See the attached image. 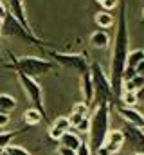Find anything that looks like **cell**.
I'll return each mask as SVG.
<instances>
[{
	"instance_id": "603a6c76",
	"label": "cell",
	"mask_w": 144,
	"mask_h": 155,
	"mask_svg": "<svg viewBox=\"0 0 144 155\" xmlns=\"http://www.w3.org/2000/svg\"><path fill=\"white\" fill-rule=\"evenodd\" d=\"M88 128H90V117H83V119L74 126V130H76L77 134H88Z\"/></svg>"
},
{
	"instance_id": "4316f807",
	"label": "cell",
	"mask_w": 144,
	"mask_h": 155,
	"mask_svg": "<svg viewBox=\"0 0 144 155\" xmlns=\"http://www.w3.org/2000/svg\"><path fill=\"white\" fill-rule=\"evenodd\" d=\"M7 124H9V116L7 114H0V128H4Z\"/></svg>"
},
{
	"instance_id": "44dd1931",
	"label": "cell",
	"mask_w": 144,
	"mask_h": 155,
	"mask_svg": "<svg viewBox=\"0 0 144 155\" xmlns=\"http://www.w3.org/2000/svg\"><path fill=\"white\" fill-rule=\"evenodd\" d=\"M119 103H121V105H124V107L133 108V107L139 103V96H137V92L123 90V92H121V96H119Z\"/></svg>"
},
{
	"instance_id": "f1b7e54d",
	"label": "cell",
	"mask_w": 144,
	"mask_h": 155,
	"mask_svg": "<svg viewBox=\"0 0 144 155\" xmlns=\"http://www.w3.org/2000/svg\"><path fill=\"white\" fill-rule=\"evenodd\" d=\"M135 74H139V76H144V60L139 61V65L135 67Z\"/></svg>"
},
{
	"instance_id": "5bb4252c",
	"label": "cell",
	"mask_w": 144,
	"mask_h": 155,
	"mask_svg": "<svg viewBox=\"0 0 144 155\" xmlns=\"http://www.w3.org/2000/svg\"><path fill=\"white\" fill-rule=\"evenodd\" d=\"M81 137H79V134L77 132H72V130H69V132H65L61 137H60V146H63V148H69V150H72V152H76L77 148H79V144H81Z\"/></svg>"
},
{
	"instance_id": "ffe728a7",
	"label": "cell",
	"mask_w": 144,
	"mask_h": 155,
	"mask_svg": "<svg viewBox=\"0 0 144 155\" xmlns=\"http://www.w3.org/2000/svg\"><path fill=\"white\" fill-rule=\"evenodd\" d=\"M43 119H45V117L41 116L34 107H31V108H27V110L24 112V123H25V126H36V124H40Z\"/></svg>"
},
{
	"instance_id": "e575fe53",
	"label": "cell",
	"mask_w": 144,
	"mask_h": 155,
	"mask_svg": "<svg viewBox=\"0 0 144 155\" xmlns=\"http://www.w3.org/2000/svg\"><path fill=\"white\" fill-rule=\"evenodd\" d=\"M0 61H2V56H0Z\"/></svg>"
},
{
	"instance_id": "d6a6232c",
	"label": "cell",
	"mask_w": 144,
	"mask_h": 155,
	"mask_svg": "<svg viewBox=\"0 0 144 155\" xmlns=\"http://www.w3.org/2000/svg\"><path fill=\"white\" fill-rule=\"evenodd\" d=\"M96 2H97V4H103V2H105V0H96Z\"/></svg>"
},
{
	"instance_id": "9a60e30c",
	"label": "cell",
	"mask_w": 144,
	"mask_h": 155,
	"mask_svg": "<svg viewBox=\"0 0 144 155\" xmlns=\"http://www.w3.org/2000/svg\"><path fill=\"white\" fill-rule=\"evenodd\" d=\"M88 43L94 49H106L108 45H110V35H108L106 31H103V29H97V31H94L90 35Z\"/></svg>"
},
{
	"instance_id": "ac0fdd59",
	"label": "cell",
	"mask_w": 144,
	"mask_h": 155,
	"mask_svg": "<svg viewBox=\"0 0 144 155\" xmlns=\"http://www.w3.org/2000/svg\"><path fill=\"white\" fill-rule=\"evenodd\" d=\"M16 107H18V103H16V99L11 96V94H0V114H11V112H15L16 110Z\"/></svg>"
},
{
	"instance_id": "cb8c5ba5",
	"label": "cell",
	"mask_w": 144,
	"mask_h": 155,
	"mask_svg": "<svg viewBox=\"0 0 144 155\" xmlns=\"http://www.w3.org/2000/svg\"><path fill=\"white\" fill-rule=\"evenodd\" d=\"M5 153L7 155H31L24 146H16V144H9L5 148Z\"/></svg>"
},
{
	"instance_id": "83f0119b",
	"label": "cell",
	"mask_w": 144,
	"mask_h": 155,
	"mask_svg": "<svg viewBox=\"0 0 144 155\" xmlns=\"http://www.w3.org/2000/svg\"><path fill=\"white\" fill-rule=\"evenodd\" d=\"M58 155H76V152H72V150H69V148L60 146V148H58Z\"/></svg>"
},
{
	"instance_id": "1f68e13d",
	"label": "cell",
	"mask_w": 144,
	"mask_h": 155,
	"mask_svg": "<svg viewBox=\"0 0 144 155\" xmlns=\"http://www.w3.org/2000/svg\"><path fill=\"white\" fill-rule=\"evenodd\" d=\"M133 155H144V152H137V153H133Z\"/></svg>"
},
{
	"instance_id": "3957f363",
	"label": "cell",
	"mask_w": 144,
	"mask_h": 155,
	"mask_svg": "<svg viewBox=\"0 0 144 155\" xmlns=\"http://www.w3.org/2000/svg\"><path fill=\"white\" fill-rule=\"evenodd\" d=\"M11 63H7L5 67L15 71L16 74H24L27 78H33L36 79L38 76H43V74H49L52 69H54V61L52 60H45V58H38V56H20V58H15L11 52Z\"/></svg>"
},
{
	"instance_id": "8992f818",
	"label": "cell",
	"mask_w": 144,
	"mask_h": 155,
	"mask_svg": "<svg viewBox=\"0 0 144 155\" xmlns=\"http://www.w3.org/2000/svg\"><path fill=\"white\" fill-rule=\"evenodd\" d=\"M58 65L65 67V69H70L76 71L79 74L90 71V61L87 60L85 54H76V52H58V51H45Z\"/></svg>"
},
{
	"instance_id": "7a4b0ae2",
	"label": "cell",
	"mask_w": 144,
	"mask_h": 155,
	"mask_svg": "<svg viewBox=\"0 0 144 155\" xmlns=\"http://www.w3.org/2000/svg\"><path fill=\"white\" fill-rule=\"evenodd\" d=\"M110 107H112V103L99 101V103H96L94 112L90 116V128L87 134V143L90 146L92 155L105 144L106 134L110 130Z\"/></svg>"
},
{
	"instance_id": "5b68a950",
	"label": "cell",
	"mask_w": 144,
	"mask_h": 155,
	"mask_svg": "<svg viewBox=\"0 0 144 155\" xmlns=\"http://www.w3.org/2000/svg\"><path fill=\"white\" fill-rule=\"evenodd\" d=\"M90 74H92V85H94V99L96 103L99 101H108L113 103V92H112V85L108 76L103 72L101 65L97 61H90Z\"/></svg>"
},
{
	"instance_id": "8fae6325",
	"label": "cell",
	"mask_w": 144,
	"mask_h": 155,
	"mask_svg": "<svg viewBox=\"0 0 144 155\" xmlns=\"http://www.w3.org/2000/svg\"><path fill=\"white\" fill-rule=\"evenodd\" d=\"M69 130H70L69 117L60 116L52 121V124H51V128H49V137L54 139V141H60V137H61L65 132H69Z\"/></svg>"
},
{
	"instance_id": "ba28073f",
	"label": "cell",
	"mask_w": 144,
	"mask_h": 155,
	"mask_svg": "<svg viewBox=\"0 0 144 155\" xmlns=\"http://www.w3.org/2000/svg\"><path fill=\"white\" fill-rule=\"evenodd\" d=\"M4 5H5V11L11 13L25 29L33 31L31 24H29V18H27V13H25V5H24V0H2ZM34 33V31H33Z\"/></svg>"
},
{
	"instance_id": "9c48e42d",
	"label": "cell",
	"mask_w": 144,
	"mask_h": 155,
	"mask_svg": "<svg viewBox=\"0 0 144 155\" xmlns=\"http://www.w3.org/2000/svg\"><path fill=\"white\" fill-rule=\"evenodd\" d=\"M123 134H124V143H130V148H133L135 153L137 152H144V130L142 128L126 124Z\"/></svg>"
},
{
	"instance_id": "277c9868",
	"label": "cell",
	"mask_w": 144,
	"mask_h": 155,
	"mask_svg": "<svg viewBox=\"0 0 144 155\" xmlns=\"http://www.w3.org/2000/svg\"><path fill=\"white\" fill-rule=\"evenodd\" d=\"M0 38H20V40H24V41H27V43H31V45L41 47V49H43V45H47L41 38H38L33 31L25 29V27H24L11 13H7V11H5V16L2 18Z\"/></svg>"
},
{
	"instance_id": "7c38bea8",
	"label": "cell",
	"mask_w": 144,
	"mask_h": 155,
	"mask_svg": "<svg viewBox=\"0 0 144 155\" xmlns=\"http://www.w3.org/2000/svg\"><path fill=\"white\" fill-rule=\"evenodd\" d=\"M81 92H83V103L92 107L94 105V85H92V74L90 71L81 74Z\"/></svg>"
},
{
	"instance_id": "d4e9b609",
	"label": "cell",
	"mask_w": 144,
	"mask_h": 155,
	"mask_svg": "<svg viewBox=\"0 0 144 155\" xmlns=\"http://www.w3.org/2000/svg\"><path fill=\"white\" fill-rule=\"evenodd\" d=\"M76 155H92V152H90V146H88V143H87V139H85V141H81L79 148L76 150Z\"/></svg>"
},
{
	"instance_id": "d6986e66",
	"label": "cell",
	"mask_w": 144,
	"mask_h": 155,
	"mask_svg": "<svg viewBox=\"0 0 144 155\" xmlns=\"http://www.w3.org/2000/svg\"><path fill=\"white\" fill-rule=\"evenodd\" d=\"M27 128H29V126L20 128V130H11V132H0V153L11 144V141H13L15 137H18V135H22L24 132H27Z\"/></svg>"
},
{
	"instance_id": "7402d4cb",
	"label": "cell",
	"mask_w": 144,
	"mask_h": 155,
	"mask_svg": "<svg viewBox=\"0 0 144 155\" xmlns=\"http://www.w3.org/2000/svg\"><path fill=\"white\" fill-rule=\"evenodd\" d=\"M72 112H74V114H79V116L90 117V107L81 101V103H76V105L72 107Z\"/></svg>"
},
{
	"instance_id": "d590c367",
	"label": "cell",
	"mask_w": 144,
	"mask_h": 155,
	"mask_svg": "<svg viewBox=\"0 0 144 155\" xmlns=\"http://www.w3.org/2000/svg\"><path fill=\"white\" fill-rule=\"evenodd\" d=\"M142 117H144V114H142Z\"/></svg>"
},
{
	"instance_id": "6da1fadb",
	"label": "cell",
	"mask_w": 144,
	"mask_h": 155,
	"mask_svg": "<svg viewBox=\"0 0 144 155\" xmlns=\"http://www.w3.org/2000/svg\"><path fill=\"white\" fill-rule=\"evenodd\" d=\"M128 5L126 0L119 2V16H117V27L113 36V49H112V63H110V85L115 101L119 99L123 92V72L126 65V56L130 52V35H128Z\"/></svg>"
},
{
	"instance_id": "e0dca14e",
	"label": "cell",
	"mask_w": 144,
	"mask_h": 155,
	"mask_svg": "<svg viewBox=\"0 0 144 155\" xmlns=\"http://www.w3.org/2000/svg\"><path fill=\"white\" fill-rule=\"evenodd\" d=\"M141 60H144V51L142 49H133V51H130L128 56H126L124 71H133V72H135V67L139 65Z\"/></svg>"
},
{
	"instance_id": "484cf974",
	"label": "cell",
	"mask_w": 144,
	"mask_h": 155,
	"mask_svg": "<svg viewBox=\"0 0 144 155\" xmlns=\"http://www.w3.org/2000/svg\"><path fill=\"white\" fill-rule=\"evenodd\" d=\"M119 5V0H105L103 4H101V7H105L106 11H112V9H115Z\"/></svg>"
},
{
	"instance_id": "52a82bcc",
	"label": "cell",
	"mask_w": 144,
	"mask_h": 155,
	"mask_svg": "<svg viewBox=\"0 0 144 155\" xmlns=\"http://www.w3.org/2000/svg\"><path fill=\"white\" fill-rule=\"evenodd\" d=\"M18 81H20V85H22V88H24L25 96L31 99L33 107H34V108L43 117H47L45 101H43V88H41V85H40L36 79H33V78H27V76H24V74H18Z\"/></svg>"
},
{
	"instance_id": "30bf717a",
	"label": "cell",
	"mask_w": 144,
	"mask_h": 155,
	"mask_svg": "<svg viewBox=\"0 0 144 155\" xmlns=\"http://www.w3.org/2000/svg\"><path fill=\"white\" fill-rule=\"evenodd\" d=\"M117 114L126 121V124H132V126H137V128H144V117L139 110L124 107V105H117Z\"/></svg>"
},
{
	"instance_id": "4fadbf2b",
	"label": "cell",
	"mask_w": 144,
	"mask_h": 155,
	"mask_svg": "<svg viewBox=\"0 0 144 155\" xmlns=\"http://www.w3.org/2000/svg\"><path fill=\"white\" fill-rule=\"evenodd\" d=\"M123 144H124V134H123V130H108L106 139H105V146H108L113 153H119Z\"/></svg>"
},
{
	"instance_id": "2e32d148",
	"label": "cell",
	"mask_w": 144,
	"mask_h": 155,
	"mask_svg": "<svg viewBox=\"0 0 144 155\" xmlns=\"http://www.w3.org/2000/svg\"><path fill=\"white\" fill-rule=\"evenodd\" d=\"M94 22H96V25H97L99 29L106 31L110 27H113L115 18H113V15H112L110 11H99V13L94 15Z\"/></svg>"
},
{
	"instance_id": "f546056e",
	"label": "cell",
	"mask_w": 144,
	"mask_h": 155,
	"mask_svg": "<svg viewBox=\"0 0 144 155\" xmlns=\"http://www.w3.org/2000/svg\"><path fill=\"white\" fill-rule=\"evenodd\" d=\"M5 16V5H4V2H0V20Z\"/></svg>"
},
{
	"instance_id": "4dcf8cb0",
	"label": "cell",
	"mask_w": 144,
	"mask_h": 155,
	"mask_svg": "<svg viewBox=\"0 0 144 155\" xmlns=\"http://www.w3.org/2000/svg\"><path fill=\"white\" fill-rule=\"evenodd\" d=\"M137 96H139V99H144V85H142V88L137 92Z\"/></svg>"
},
{
	"instance_id": "836d02e7",
	"label": "cell",
	"mask_w": 144,
	"mask_h": 155,
	"mask_svg": "<svg viewBox=\"0 0 144 155\" xmlns=\"http://www.w3.org/2000/svg\"><path fill=\"white\" fill-rule=\"evenodd\" d=\"M0 27H2V20H0Z\"/></svg>"
},
{
	"instance_id": "8d00e7d4",
	"label": "cell",
	"mask_w": 144,
	"mask_h": 155,
	"mask_svg": "<svg viewBox=\"0 0 144 155\" xmlns=\"http://www.w3.org/2000/svg\"><path fill=\"white\" fill-rule=\"evenodd\" d=\"M142 130H144V128H142Z\"/></svg>"
}]
</instances>
